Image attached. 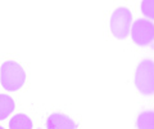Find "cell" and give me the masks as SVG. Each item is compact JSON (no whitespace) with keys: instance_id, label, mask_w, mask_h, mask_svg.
<instances>
[{"instance_id":"cell-1","label":"cell","mask_w":154,"mask_h":129,"mask_svg":"<svg viewBox=\"0 0 154 129\" xmlns=\"http://www.w3.org/2000/svg\"><path fill=\"white\" fill-rule=\"evenodd\" d=\"M25 82H26V73L17 62L8 61L2 65V69H0V83H2L4 89L9 90V92H14V90L22 88Z\"/></svg>"},{"instance_id":"cell-2","label":"cell","mask_w":154,"mask_h":129,"mask_svg":"<svg viewBox=\"0 0 154 129\" xmlns=\"http://www.w3.org/2000/svg\"><path fill=\"white\" fill-rule=\"evenodd\" d=\"M154 65L153 61H143L137 66L136 75H135V84L136 88L143 94L152 95L154 90Z\"/></svg>"},{"instance_id":"cell-3","label":"cell","mask_w":154,"mask_h":129,"mask_svg":"<svg viewBox=\"0 0 154 129\" xmlns=\"http://www.w3.org/2000/svg\"><path fill=\"white\" fill-rule=\"evenodd\" d=\"M132 23V14L127 8H118L110 18V30L117 39H125L128 35Z\"/></svg>"},{"instance_id":"cell-4","label":"cell","mask_w":154,"mask_h":129,"mask_svg":"<svg viewBox=\"0 0 154 129\" xmlns=\"http://www.w3.org/2000/svg\"><path fill=\"white\" fill-rule=\"evenodd\" d=\"M132 40L139 45H148L153 41L154 37V26L150 21L137 20L134 22L131 28Z\"/></svg>"},{"instance_id":"cell-5","label":"cell","mask_w":154,"mask_h":129,"mask_svg":"<svg viewBox=\"0 0 154 129\" xmlns=\"http://www.w3.org/2000/svg\"><path fill=\"white\" fill-rule=\"evenodd\" d=\"M48 129H76L77 124L63 114H51L46 120Z\"/></svg>"},{"instance_id":"cell-6","label":"cell","mask_w":154,"mask_h":129,"mask_svg":"<svg viewBox=\"0 0 154 129\" xmlns=\"http://www.w3.org/2000/svg\"><path fill=\"white\" fill-rule=\"evenodd\" d=\"M14 101L7 94H0V120L7 119L14 111Z\"/></svg>"},{"instance_id":"cell-7","label":"cell","mask_w":154,"mask_h":129,"mask_svg":"<svg viewBox=\"0 0 154 129\" xmlns=\"http://www.w3.org/2000/svg\"><path fill=\"white\" fill-rule=\"evenodd\" d=\"M11 129H32V121L25 114H17L9 123Z\"/></svg>"},{"instance_id":"cell-8","label":"cell","mask_w":154,"mask_h":129,"mask_svg":"<svg viewBox=\"0 0 154 129\" xmlns=\"http://www.w3.org/2000/svg\"><path fill=\"white\" fill-rule=\"evenodd\" d=\"M139 129H153V112H144L137 118Z\"/></svg>"},{"instance_id":"cell-9","label":"cell","mask_w":154,"mask_h":129,"mask_svg":"<svg viewBox=\"0 0 154 129\" xmlns=\"http://www.w3.org/2000/svg\"><path fill=\"white\" fill-rule=\"evenodd\" d=\"M143 13L145 14V16L150 17V18L153 17V0L149 2V5H148L146 0H144L143 2Z\"/></svg>"},{"instance_id":"cell-10","label":"cell","mask_w":154,"mask_h":129,"mask_svg":"<svg viewBox=\"0 0 154 129\" xmlns=\"http://www.w3.org/2000/svg\"><path fill=\"white\" fill-rule=\"evenodd\" d=\"M0 129H4V128H2V127H0Z\"/></svg>"}]
</instances>
